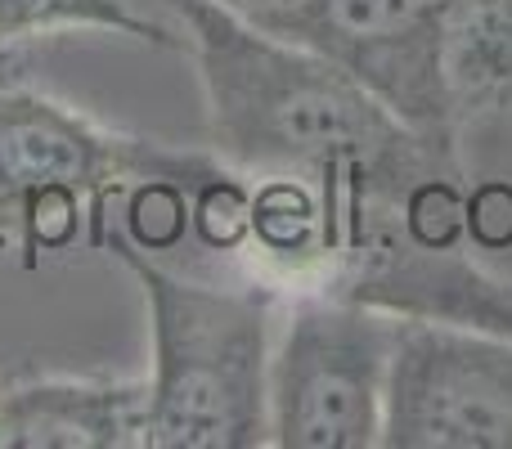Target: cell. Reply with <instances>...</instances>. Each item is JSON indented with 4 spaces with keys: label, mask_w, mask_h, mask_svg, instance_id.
Segmentation results:
<instances>
[{
    "label": "cell",
    "mask_w": 512,
    "mask_h": 449,
    "mask_svg": "<svg viewBox=\"0 0 512 449\" xmlns=\"http://www.w3.org/2000/svg\"><path fill=\"white\" fill-rule=\"evenodd\" d=\"M207 108V144L243 176H297L324 203L414 198L463 180L454 149L400 122L319 50L270 36L212 0H171Z\"/></svg>",
    "instance_id": "cell-1"
},
{
    "label": "cell",
    "mask_w": 512,
    "mask_h": 449,
    "mask_svg": "<svg viewBox=\"0 0 512 449\" xmlns=\"http://www.w3.org/2000/svg\"><path fill=\"white\" fill-rule=\"evenodd\" d=\"M104 252L140 283L153 333L149 449L270 445V346L283 292L265 279H194L108 229Z\"/></svg>",
    "instance_id": "cell-2"
},
{
    "label": "cell",
    "mask_w": 512,
    "mask_h": 449,
    "mask_svg": "<svg viewBox=\"0 0 512 449\" xmlns=\"http://www.w3.org/2000/svg\"><path fill=\"white\" fill-rule=\"evenodd\" d=\"M216 171L212 149H171L113 131L27 86V77L0 81V238L18 247L27 270L72 243L104 252L113 207L140 180L171 176L198 189Z\"/></svg>",
    "instance_id": "cell-3"
},
{
    "label": "cell",
    "mask_w": 512,
    "mask_h": 449,
    "mask_svg": "<svg viewBox=\"0 0 512 449\" xmlns=\"http://www.w3.org/2000/svg\"><path fill=\"white\" fill-rule=\"evenodd\" d=\"M400 315L333 297L288 292L270 346V445L373 449L387 423V382Z\"/></svg>",
    "instance_id": "cell-4"
},
{
    "label": "cell",
    "mask_w": 512,
    "mask_h": 449,
    "mask_svg": "<svg viewBox=\"0 0 512 449\" xmlns=\"http://www.w3.org/2000/svg\"><path fill=\"white\" fill-rule=\"evenodd\" d=\"M468 0H310L274 36L333 59L373 90L400 122L459 153L450 90V36Z\"/></svg>",
    "instance_id": "cell-5"
},
{
    "label": "cell",
    "mask_w": 512,
    "mask_h": 449,
    "mask_svg": "<svg viewBox=\"0 0 512 449\" xmlns=\"http://www.w3.org/2000/svg\"><path fill=\"white\" fill-rule=\"evenodd\" d=\"M387 449H512V337L400 319Z\"/></svg>",
    "instance_id": "cell-6"
},
{
    "label": "cell",
    "mask_w": 512,
    "mask_h": 449,
    "mask_svg": "<svg viewBox=\"0 0 512 449\" xmlns=\"http://www.w3.org/2000/svg\"><path fill=\"white\" fill-rule=\"evenodd\" d=\"M0 449H149V387L32 378L0 391Z\"/></svg>",
    "instance_id": "cell-7"
},
{
    "label": "cell",
    "mask_w": 512,
    "mask_h": 449,
    "mask_svg": "<svg viewBox=\"0 0 512 449\" xmlns=\"http://www.w3.org/2000/svg\"><path fill=\"white\" fill-rule=\"evenodd\" d=\"M459 122L512 113V0H468L450 36Z\"/></svg>",
    "instance_id": "cell-8"
},
{
    "label": "cell",
    "mask_w": 512,
    "mask_h": 449,
    "mask_svg": "<svg viewBox=\"0 0 512 449\" xmlns=\"http://www.w3.org/2000/svg\"><path fill=\"white\" fill-rule=\"evenodd\" d=\"M59 32H108L158 50H185L180 27L158 23L126 0H0V45H23Z\"/></svg>",
    "instance_id": "cell-9"
},
{
    "label": "cell",
    "mask_w": 512,
    "mask_h": 449,
    "mask_svg": "<svg viewBox=\"0 0 512 449\" xmlns=\"http://www.w3.org/2000/svg\"><path fill=\"white\" fill-rule=\"evenodd\" d=\"M212 5L230 9L234 18H243V23H252V27H261V32L274 36L288 18H297L310 0H212Z\"/></svg>",
    "instance_id": "cell-10"
},
{
    "label": "cell",
    "mask_w": 512,
    "mask_h": 449,
    "mask_svg": "<svg viewBox=\"0 0 512 449\" xmlns=\"http://www.w3.org/2000/svg\"><path fill=\"white\" fill-rule=\"evenodd\" d=\"M32 68V54L23 45H0V81H18Z\"/></svg>",
    "instance_id": "cell-11"
}]
</instances>
